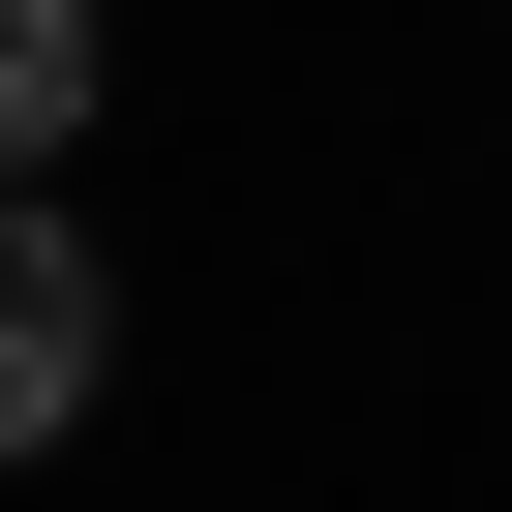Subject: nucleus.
I'll use <instances>...</instances> for the list:
<instances>
[{
    "mask_svg": "<svg viewBox=\"0 0 512 512\" xmlns=\"http://www.w3.org/2000/svg\"><path fill=\"white\" fill-rule=\"evenodd\" d=\"M121 121V31H91V0H0V181H61Z\"/></svg>",
    "mask_w": 512,
    "mask_h": 512,
    "instance_id": "obj_2",
    "label": "nucleus"
},
{
    "mask_svg": "<svg viewBox=\"0 0 512 512\" xmlns=\"http://www.w3.org/2000/svg\"><path fill=\"white\" fill-rule=\"evenodd\" d=\"M91 392H121V272H91V211H31V181H0V482H31V452H91Z\"/></svg>",
    "mask_w": 512,
    "mask_h": 512,
    "instance_id": "obj_1",
    "label": "nucleus"
}]
</instances>
